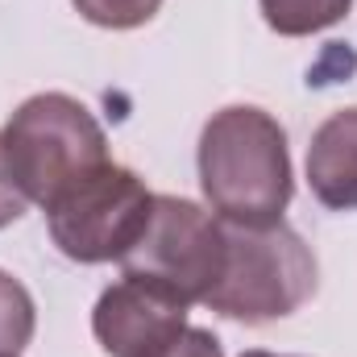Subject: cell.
Instances as JSON below:
<instances>
[{
	"label": "cell",
	"mask_w": 357,
	"mask_h": 357,
	"mask_svg": "<svg viewBox=\"0 0 357 357\" xmlns=\"http://www.w3.org/2000/svg\"><path fill=\"white\" fill-rule=\"evenodd\" d=\"M199 187L220 220L278 225L295 195L282 125L254 108H220L199 137Z\"/></svg>",
	"instance_id": "obj_1"
},
{
	"label": "cell",
	"mask_w": 357,
	"mask_h": 357,
	"mask_svg": "<svg viewBox=\"0 0 357 357\" xmlns=\"http://www.w3.org/2000/svg\"><path fill=\"white\" fill-rule=\"evenodd\" d=\"M0 150L13 183L42 208L91 171L108 167V137L100 121L63 91L29 96L0 129Z\"/></svg>",
	"instance_id": "obj_2"
},
{
	"label": "cell",
	"mask_w": 357,
	"mask_h": 357,
	"mask_svg": "<svg viewBox=\"0 0 357 357\" xmlns=\"http://www.w3.org/2000/svg\"><path fill=\"white\" fill-rule=\"evenodd\" d=\"M312 291H316V258L299 233H291L282 220L278 225L225 220V266L204 299L212 312L245 324H266L299 312L312 299Z\"/></svg>",
	"instance_id": "obj_3"
},
{
	"label": "cell",
	"mask_w": 357,
	"mask_h": 357,
	"mask_svg": "<svg viewBox=\"0 0 357 357\" xmlns=\"http://www.w3.org/2000/svg\"><path fill=\"white\" fill-rule=\"evenodd\" d=\"M154 212V195L146 191V183L108 162L88 178H79L75 187H67L50 208V237L54 245L71 258V262H121L146 233Z\"/></svg>",
	"instance_id": "obj_4"
},
{
	"label": "cell",
	"mask_w": 357,
	"mask_h": 357,
	"mask_svg": "<svg viewBox=\"0 0 357 357\" xmlns=\"http://www.w3.org/2000/svg\"><path fill=\"white\" fill-rule=\"evenodd\" d=\"M125 274L150 278L187 303H204L225 266V220L191 199L154 195L142 241L121 258Z\"/></svg>",
	"instance_id": "obj_5"
},
{
	"label": "cell",
	"mask_w": 357,
	"mask_h": 357,
	"mask_svg": "<svg viewBox=\"0 0 357 357\" xmlns=\"http://www.w3.org/2000/svg\"><path fill=\"white\" fill-rule=\"evenodd\" d=\"M187 307L191 303L178 299L175 291L150 278L125 274L100 295L91 312V333L108 357H150L178 328H187Z\"/></svg>",
	"instance_id": "obj_6"
},
{
	"label": "cell",
	"mask_w": 357,
	"mask_h": 357,
	"mask_svg": "<svg viewBox=\"0 0 357 357\" xmlns=\"http://www.w3.org/2000/svg\"><path fill=\"white\" fill-rule=\"evenodd\" d=\"M307 183L312 195L333 212L357 208V108L333 112L307 146Z\"/></svg>",
	"instance_id": "obj_7"
},
{
	"label": "cell",
	"mask_w": 357,
	"mask_h": 357,
	"mask_svg": "<svg viewBox=\"0 0 357 357\" xmlns=\"http://www.w3.org/2000/svg\"><path fill=\"white\" fill-rule=\"evenodd\" d=\"M354 0H262V17L274 33L282 38H307L328 25H337Z\"/></svg>",
	"instance_id": "obj_8"
},
{
	"label": "cell",
	"mask_w": 357,
	"mask_h": 357,
	"mask_svg": "<svg viewBox=\"0 0 357 357\" xmlns=\"http://www.w3.org/2000/svg\"><path fill=\"white\" fill-rule=\"evenodd\" d=\"M33 328H38V312H33L29 291L13 274L0 270V354L17 357L33 341Z\"/></svg>",
	"instance_id": "obj_9"
},
{
	"label": "cell",
	"mask_w": 357,
	"mask_h": 357,
	"mask_svg": "<svg viewBox=\"0 0 357 357\" xmlns=\"http://www.w3.org/2000/svg\"><path fill=\"white\" fill-rule=\"evenodd\" d=\"M91 25H104V29H137L146 25L162 0H71Z\"/></svg>",
	"instance_id": "obj_10"
},
{
	"label": "cell",
	"mask_w": 357,
	"mask_h": 357,
	"mask_svg": "<svg viewBox=\"0 0 357 357\" xmlns=\"http://www.w3.org/2000/svg\"><path fill=\"white\" fill-rule=\"evenodd\" d=\"M150 357H225V349H220V341L208 333V328H178L175 337L162 345V349H154Z\"/></svg>",
	"instance_id": "obj_11"
},
{
	"label": "cell",
	"mask_w": 357,
	"mask_h": 357,
	"mask_svg": "<svg viewBox=\"0 0 357 357\" xmlns=\"http://www.w3.org/2000/svg\"><path fill=\"white\" fill-rule=\"evenodd\" d=\"M25 191L13 183V175H8V167H4V150H0V229H8L13 220H21L25 216Z\"/></svg>",
	"instance_id": "obj_12"
},
{
	"label": "cell",
	"mask_w": 357,
	"mask_h": 357,
	"mask_svg": "<svg viewBox=\"0 0 357 357\" xmlns=\"http://www.w3.org/2000/svg\"><path fill=\"white\" fill-rule=\"evenodd\" d=\"M241 357H278V354H266V349H250V354H241Z\"/></svg>",
	"instance_id": "obj_13"
},
{
	"label": "cell",
	"mask_w": 357,
	"mask_h": 357,
	"mask_svg": "<svg viewBox=\"0 0 357 357\" xmlns=\"http://www.w3.org/2000/svg\"><path fill=\"white\" fill-rule=\"evenodd\" d=\"M0 357H8V354H0Z\"/></svg>",
	"instance_id": "obj_14"
}]
</instances>
